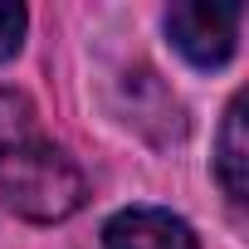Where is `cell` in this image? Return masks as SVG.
I'll use <instances>...</instances> for the list:
<instances>
[{
    "instance_id": "7a4b0ae2",
    "label": "cell",
    "mask_w": 249,
    "mask_h": 249,
    "mask_svg": "<svg viewBox=\"0 0 249 249\" xmlns=\"http://www.w3.org/2000/svg\"><path fill=\"white\" fill-rule=\"evenodd\" d=\"M239 20H244V5L191 0V5L166 10V35L196 69H220V64H230V54L239 44Z\"/></svg>"
},
{
    "instance_id": "6da1fadb",
    "label": "cell",
    "mask_w": 249,
    "mask_h": 249,
    "mask_svg": "<svg viewBox=\"0 0 249 249\" xmlns=\"http://www.w3.org/2000/svg\"><path fill=\"white\" fill-rule=\"evenodd\" d=\"M83 196H88V181L59 147L30 137L0 152V200L15 215L35 225H54V220H69L83 205Z\"/></svg>"
},
{
    "instance_id": "5b68a950",
    "label": "cell",
    "mask_w": 249,
    "mask_h": 249,
    "mask_svg": "<svg viewBox=\"0 0 249 249\" xmlns=\"http://www.w3.org/2000/svg\"><path fill=\"white\" fill-rule=\"evenodd\" d=\"M35 137V103L15 88H0V152Z\"/></svg>"
},
{
    "instance_id": "3957f363",
    "label": "cell",
    "mask_w": 249,
    "mask_h": 249,
    "mask_svg": "<svg viewBox=\"0 0 249 249\" xmlns=\"http://www.w3.org/2000/svg\"><path fill=\"white\" fill-rule=\"evenodd\" d=\"M103 244L107 249H200L191 225L171 210L157 205H132L103 225Z\"/></svg>"
},
{
    "instance_id": "8992f818",
    "label": "cell",
    "mask_w": 249,
    "mask_h": 249,
    "mask_svg": "<svg viewBox=\"0 0 249 249\" xmlns=\"http://www.w3.org/2000/svg\"><path fill=\"white\" fill-rule=\"evenodd\" d=\"M25 5H5L0 0V59H10L15 49H20V39H25Z\"/></svg>"
},
{
    "instance_id": "277c9868",
    "label": "cell",
    "mask_w": 249,
    "mask_h": 249,
    "mask_svg": "<svg viewBox=\"0 0 249 249\" xmlns=\"http://www.w3.org/2000/svg\"><path fill=\"white\" fill-rule=\"evenodd\" d=\"M244 122H249L244 117V98H234L230 112H225V127H220V161H215L230 200H244V191H249V137H244Z\"/></svg>"
}]
</instances>
